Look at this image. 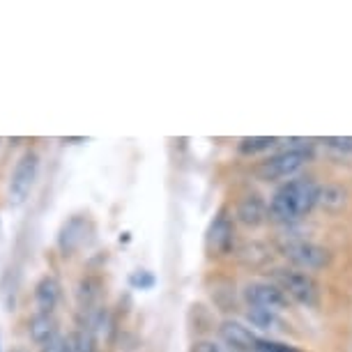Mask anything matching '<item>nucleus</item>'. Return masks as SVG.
<instances>
[{"instance_id": "obj_1", "label": "nucleus", "mask_w": 352, "mask_h": 352, "mask_svg": "<svg viewBox=\"0 0 352 352\" xmlns=\"http://www.w3.org/2000/svg\"><path fill=\"white\" fill-rule=\"evenodd\" d=\"M318 198H320V187L311 180L297 177L276 189V194L270 201V217L281 223L297 221L314 208Z\"/></svg>"}, {"instance_id": "obj_2", "label": "nucleus", "mask_w": 352, "mask_h": 352, "mask_svg": "<svg viewBox=\"0 0 352 352\" xmlns=\"http://www.w3.org/2000/svg\"><path fill=\"white\" fill-rule=\"evenodd\" d=\"M39 175V157L37 152H23L21 159L16 162L14 170H12L10 177V205H23L28 201L32 187H35V180Z\"/></svg>"}, {"instance_id": "obj_3", "label": "nucleus", "mask_w": 352, "mask_h": 352, "mask_svg": "<svg viewBox=\"0 0 352 352\" xmlns=\"http://www.w3.org/2000/svg\"><path fill=\"white\" fill-rule=\"evenodd\" d=\"M309 159H311L309 145H295V148H288L274 157H270L267 162L263 164V175L267 177V180L290 177V175H295Z\"/></svg>"}, {"instance_id": "obj_4", "label": "nucleus", "mask_w": 352, "mask_h": 352, "mask_svg": "<svg viewBox=\"0 0 352 352\" xmlns=\"http://www.w3.org/2000/svg\"><path fill=\"white\" fill-rule=\"evenodd\" d=\"M283 254L292 265H297V267H302V270H309V272L324 267L329 261L327 249H322L320 244L309 242V240H290L283 247Z\"/></svg>"}, {"instance_id": "obj_5", "label": "nucleus", "mask_w": 352, "mask_h": 352, "mask_svg": "<svg viewBox=\"0 0 352 352\" xmlns=\"http://www.w3.org/2000/svg\"><path fill=\"white\" fill-rule=\"evenodd\" d=\"M276 278L281 283V290L285 292L288 297H292L295 302L300 304H316L318 300V288L314 283V278L304 272H297V270H278L276 272Z\"/></svg>"}, {"instance_id": "obj_6", "label": "nucleus", "mask_w": 352, "mask_h": 352, "mask_svg": "<svg viewBox=\"0 0 352 352\" xmlns=\"http://www.w3.org/2000/svg\"><path fill=\"white\" fill-rule=\"evenodd\" d=\"M244 300L249 307H263L278 311L288 304V295L281 290V285L267 283V281H254L244 288Z\"/></svg>"}, {"instance_id": "obj_7", "label": "nucleus", "mask_w": 352, "mask_h": 352, "mask_svg": "<svg viewBox=\"0 0 352 352\" xmlns=\"http://www.w3.org/2000/svg\"><path fill=\"white\" fill-rule=\"evenodd\" d=\"M219 334H221L226 345H230L232 350H256L258 341H261V338H258L254 331L247 327V324L235 322V320L221 322V327H219Z\"/></svg>"}, {"instance_id": "obj_8", "label": "nucleus", "mask_w": 352, "mask_h": 352, "mask_svg": "<svg viewBox=\"0 0 352 352\" xmlns=\"http://www.w3.org/2000/svg\"><path fill=\"white\" fill-rule=\"evenodd\" d=\"M85 237H88V221L83 217H72L67 223L60 228V235H58V247L65 256L74 254L76 249H81L85 244Z\"/></svg>"}, {"instance_id": "obj_9", "label": "nucleus", "mask_w": 352, "mask_h": 352, "mask_svg": "<svg viewBox=\"0 0 352 352\" xmlns=\"http://www.w3.org/2000/svg\"><path fill=\"white\" fill-rule=\"evenodd\" d=\"M60 300V283L56 276H42L35 285V302L39 314H51Z\"/></svg>"}, {"instance_id": "obj_10", "label": "nucleus", "mask_w": 352, "mask_h": 352, "mask_svg": "<svg viewBox=\"0 0 352 352\" xmlns=\"http://www.w3.org/2000/svg\"><path fill=\"white\" fill-rule=\"evenodd\" d=\"M28 334L37 345H46L51 338L58 336V322L53 320L51 314H37V316L30 318Z\"/></svg>"}, {"instance_id": "obj_11", "label": "nucleus", "mask_w": 352, "mask_h": 352, "mask_svg": "<svg viewBox=\"0 0 352 352\" xmlns=\"http://www.w3.org/2000/svg\"><path fill=\"white\" fill-rule=\"evenodd\" d=\"M237 217L247 226H261L265 219L270 217V208L258 196H249V198H244L240 203V208H237Z\"/></svg>"}, {"instance_id": "obj_12", "label": "nucleus", "mask_w": 352, "mask_h": 352, "mask_svg": "<svg viewBox=\"0 0 352 352\" xmlns=\"http://www.w3.org/2000/svg\"><path fill=\"white\" fill-rule=\"evenodd\" d=\"M230 240H232V230H230L228 219L219 217L217 221H212L210 232H208V244H210V249H214V251L228 249Z\"/></svg>"}, {"instance_id": "obj_13", "label": "nucleus", "mask_w": 352, "mask_h": 352, "mask_svg": "<svg viewBox=\"0 0 352 352\" xmlns=\"http://www.w3.org/2000/svg\"><path fill=\"white\" fill-rule=\"evenodd\" d=\"M247 318L258 329H278V324H281V318H278L276 311L263 309V307H249Z\"/></svg>"}, {"instance_id": "obj_14", "label": "nucleus", "mask_w": 352, "mask_h": 352, "mask_svg": "<svg viewBox=\"0 0 352 352\" xmlns=\"http://www.w3.org/2000/svg\"><path fill=\"white\" fill-rule=\"evenodd\" d=\"M274 143H276V138H272V136H251V138H242V141H240V152H242V155H258V152L270 150Z\"/></svg>"}, {"instance_id": "obj_15", "label": "nucleus", "mask_w": 352, "mask_h": 352, "mask_svg": "<svg viewBox=\"0 0 352 352\" xmlns=\"http://www.w3.org/2000/svg\"><path fill=\"white\" fill-rule=\"evenodd\" d=\"M72 352H95V336L88 329H78L69 336Z\"/></svg>"}, {"instance_id": "obj_16", "label": "nucleus", "mask_w": 352, "mask_h": 352, "mask_svg": "<svg viewBox=\"0 0 352 352\" xmlns=\"http://www.w3.org/2000/svg\"><path fill=\"white\" fill-rule=\"evenodd\" d=\"M318 203L324 205V208L338 210L345 203V194H343V189H338V187H324V189H320V198H318Z\"/></svg>"}, {"instance_id": "obj_17", "label": "nucleus", "mask_w": 352, "mask_h": 352, "mask_svg": "<svg viewBox=\"0 0 352 352\" xmlns=\"http://www.w3.org/2000/svg\"><path fill=\"white\" fill-rule=\"evenodd\" d=\"M322 143L327 145V150H329V152H334L336 157H352V136L324 138Z\"/></svg>"}, {"instance_id": "obj_18", "label": "nucleus", "mask_w": 352, "mask_h": 352, "mask_svg": "<svg viewBox=\"0 0 352 352\" xmlns=\"http://www.w3.org/2000/svg\"><path fill=\"white\" fill-rule=\"evenodd\" d=\"M99 290H97V281H92V278H85V281H81V285H78V302H81L83 309L92 307V302L97 300Z\"/></svg>"}, {"instance_id": "obj_19", "label": "nucleus", "mask_w": 352, "mask_h": 352, "mask_svg": "<svg viewBox=\"0 0 352 352\" xmlns=\"http://www.w3.org/2000/svg\"><path fill=\"white\" fill-rule=\"evenodd\" d=\"M254 352H300V350L292 348V345H288V343H281V341H272V338H261Z\"/></svg>"}, {"instance_id": "obj_20", "label": "nucleus", "mask_w": 352, "mask_h": 352, "mask_svg": "<svg viewBox=\"0 0 352 352\" xmlns=\"http://www.w3.org/2000/svg\"><path fill=\"white\" fill-rule=\"evenodd\" d=\"M129 283L138 290H150L152 285H155V276H152L150 272L141 270V272H134V274L129 276Z\"/></svg>"}, {"instance_id": "obj_21", "label": "nucleus", "mask_w": 352, "mask_h": 352, "mask_svg": "<svg viewBox=\"0 0 352 352\" xmlns=\"http://www.w3.org/2000/svg\"><path fill=\"white\" fill-rule=\"evenodd\" d=\"M42 352H72V341L58 334L56 338H51L46 345H42Z\"/></svg>"}, {"instance_id": "obj_22", "label": "nucleus", "mask_w": 352, "mask_h": 352, "mask_svg": "<svg viewBox=\"0 0 352 352\" xmlns=\"http://www.w3.org/2000/svg\"><path fill=\"white\" fill-rule=\"evenodd\" d=\"M0 230H3V228H0Z\"/></svg>"}]
</instances>
